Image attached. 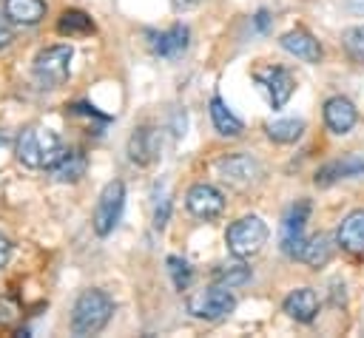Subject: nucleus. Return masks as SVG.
Here are the masks:
<instances>
[{
	"label": "nucleus",
	"instance_id": "f257e3e1",
	"mask_svg": "<svg viewBox=\"0 0 364 338\" xmlns=\"http://www.w3.org/2000/svg\"><path fill=\"white\" fill-rule=\"evenodd\" d=\"M14 153H17V159L26 168H46V170H51L68 153V148L48 128H26L17 136V142H14Z\"/></svg>",
	"mask_w": 364,
	"mask_h": 338
},
{
	"label": "nucleus",
	"instance_id": "f03ea898",
	"mask_svg": "<svg viewBox=\"0 0 364 338\" xmlns=\"http://www.w3.org/2000/svg\"><path fill=\"white\" fill-rule=\"evenodd\" d=\"M114 315V298L105 290H82L71 310L74 335H97Z\"/></svg>",
	"mask_w": 364,
	"mask_h": 338
},
{
	"label": "nucleus",
	"instance_id": "7ed1b4c3",
	"mask_svg": "<svg viewBox=\"0 0 364 338\" xmlns=\"http://www.w3.org/2000/svg\"><path fill=\"white\" fill-rule=\"evenodd\" d=\"M71 57H74V48L65 45V43L40 48L37 57H34V65H31V74H34L37 85L40 88L63 85L68 80V74H71Z\"/></svg>",
	"mask_w": 364,
	"mask_h": 338
},
{
	"label": "nucleus",
	"instance_id": "20e7f679",
	"mask_svg": "<svg viewBox=\"0 0 364 338\" xmlns=\"http://www.w3.org/2000/svg\"><path fill=\"white\" fill-rule=\"evenodd\" d=\"M225 244L236 258H250L267 244V224L259 216H242L228 227Z\"/></svg>",
	"mask_w": 364,
	"mask_h": 338
},
{
	"label": "nucleus",
	"instance_id": "39448f33",
	"mask_svg": "<svg viewBox=\"0 0 364 338\" xmlns=\"http://www.w3.org/2000/svg\"><path fill=\"white\" fill-rule=\"evenodd\" d=\"M236 310V295L222 287V284H210L205 290H196L188 298V312L205 321H222Z\"/></svg>",
	"mask_w": 364,
	"mask_h": 338
},
{
	"label": "nucleus",
	"instance_id": "423d86ee",
	"mask_svg": "<svg viewBox=\"0 0 364 338\" xmlns=\"http://www.w3.org/2000/svg\"><path fill=\"white\" fill-rule=\"evenodd\" d=\"M122 207H125V185L119 179H111L102 190H100V199H97V207H94V233L97 236H108L119 219H122Z\"/></svg>",
	"mask_w": 364,
	"mask_h": 338
},
{
	"label": "nucleus",
	"instance_id": "0eeeda50",
	"mask_svg": "<svg viewBox=\"0 0 364 338\" xmlns=\"http://www.w3.org/2000/svg\"><path fill=\"white\" fill-rule=\"evenodd\" d=\"M253 82L259 85L270 108H282L296 91V77L282 65H259L253 71Z\"/></svg>",
	"mask_w": 364,
	"mask_h": 338
},
{
	"label": "nucleus",
	"instance_id": "6e6552de",
	"mask_svg": "<svg viewBox=\"0 0 364 338\" xmlns=\"http://www.w3.org/2000/svg\"><path fill=\"white\" fill-rule=\"evenodd\" d=\"M216 173L219 179L233 187V190H247L259 182L262 176V165L250 156V153H230V156H222L216 162Z\"/></svg>",
	"mask_w": 364,
	"mask_h": 338
},
{
	"label": "nucleus",
	"instance_id": "1a4fd4ad",
	"mask_svg": "<svg viewBox=\"0 0 364 338\" xmlns=\"http://www.w3.org/2000/svg\"><path fill=\"white\" fill-rule=\"evenodd\" d=\"M307 216H310V202L301 199L296 205H290V210L284 213L282 219V236H279V244H282V253L287 258H299L304 244H307V236H304V224H307Z\"/></svg>",
	"mask_w": 364,
	"mask_h": 338
},
{
	"label": "nucleus",
	"instance_id": "9d476101",
	"mask_svg": "<svg viewBox=\"0 0 364 338\" xmlns=\"http://www.w3.org/2000/svg\"><path fill=\"white\" fill-rule=\"evenodd\" d=\"M185 207H188L196 219L210 222V219H216V216L225 210V196H222L219 187H213V185H208V182H199V185L188 187V193H185Z\"/></svg>",
	"mask_w": 364,
	"mask_h": 338
},
{
	"label": "nucleus",
	"instance_id": "9b49d317",
	"mask_svg": "<svg viewBox=\"0 0 364 338\" xmlns=\"http://www.w3.org/2000/svg\"><path fill=\"white\" fill-rule=\"evenodd\" d=\"M355 176H364V156L358 153H347L341 159H333L327 165H321L316 170V185L318 187H330L341 179H355Z\"/></svg>",
	"mask_w": 364,
	"mask_h": 338
},
{
	"label": "nucleus",
	"instance_id": "f8f14e48",
	"mask_svg": "<svg viewBox=\"0 0 364 338\" xmlns=\"http://www.w3.org/2000/svg\"><path fill=\"white\" fill-rule=\"evenodd\" d=\"M355 122H358V111L347 97H330L324 102V125L333 133H350Z\"/></svg>",
	"mask_w": 364,
	"mask_h": 338
},
{
	"label": "nucleus",
	"instance_id": "ddd939ff",
	"mask_svg": "<svg viewBox=\"0 0 364 338\" xmlns=\"http://www.w3.org/2000/svg\"><path fill=\"white\" fill-rule=\"evenodd\" d=\"M188 43H191L188 26H185V23H173L168 31H162V34H156V37L151 40V51H154L156 57H162V60H176V57L188 48Z\"/></svg>",
	"mask_w": 364,
	"mask_h": 338
},
{
	"label": "nucleus",
	"instance_id": "4468645a",
	"mask_svg": "<svg viewBox=\"0 0 364 338\" xmlns=\"http://www.w3.org/2000/svg\"><path fill=\"white\" fill-rule=\"evenodd\" d=\"M279 43H282V48L287 54H293V57H299L304 62H318L321 60V45L307 28H290V31L282 34Z\"/></svg>",
	"mask_w": 364,
	"mask_h": 338
},
{
	"label": "nucleus",
	"instance_id": "2eb2a0df",
	"mask_svg": "<svg viewBox=\"0 0 364 338\" xmlns=\"http://www.w3.org/2000/svg\"><path fill=\"white\" fill-rule=\"evenodd\" d=\"M284 312H287V318H293V321H299V324H310L316 315H318V295H316V290H310V287H299V290H293L287 298H284Z\"/></svg>",
	"mask_w": 364,
	"mask_h": 338
},
{
	"label": "nucleus",
	"instance_id": "dca6fc26",
	"mask_svg": "<svg viewBox=\"0 0 364 338\" xmlns=\"http://www.w3.org/2000/svg\"><path fill=\"white\" fill-rule=\"evenodd\" d=\"M336 241L341 244V250L347 253H364V210H353L341 219Z\"/></svg>",
	"mask_w": 364,
	"mask_h": 338
},
{
	"label": "nucleus",
	"instance_id": "f3484780",
	"mask_svg": "<svg viewBox=\"0 0 364 338\" xmlns=\"http://www.w3.org/2000/svg\"><path fill=\"white\" fill-rule=\"evenodd\" d=\"M156 153H159L156 131H151L148 125L136 128V131L131 133V139H128V156H131V162H136V165H151V162L156 159Z\"/></svg>",
	"mask_w": 364,
	"mask_h": 338
},
{
	"label": "nucleus",
	"instance_id": "a211bd4d",
	"mask_svg": "<svg viewBox=\"0 0 364 338\" xmlns=\"http://www.w3.org/2000/svg\"><path fill=\"white\" fill-rule=\"evenodd\" d=\"M46 0H3V11L17 26H37L46 17Z\"/></svg>",
	"mask_w": 364,
	"mask_h": 338
},
{
	"label": "nucleus",
	"instance_id": "6ab92c4d",
	"mask_svg": "<svg viewBox=\"0 0 364 338\" xmlns=\"http://www.w3.org/2000/svg\"><path fill=\"white\" fill-rule=\"evenodd\" d=\"M57 31H60L63 37L80 40V37H91V34L97 31V26H94V20H91L85 11H80V9H65V11L60 14V20H57Z\"/></svg>",
	"mask_w": 364,
	"mask_h": 338
},
{
	"label": "nucleus",
	"instance_id": "aec40b11",
	"mask_svg": "<svg viewBox=\"0 0 364 338\" xmlns=\"http://www.w3.org/2000/svg\"><path fill=\"white\" fill-rule=\"evenodd\" d=\"M210 122H213V128H216L219 136H239V133L245 131L242 119H239V116L225 105V99H219V97L210 99Z\"/></svg>",
	"mask_w": 364,
	"mask_h": 338
},
{
	"label": "nucleus",
	"instance_id": "412c9836",
	"mask_svg": "<svg viewBox=\"0 0 364 338\" xmlns=\"http://www.w3.org/2000/svg\"><path fill=\"white\" fill-rule=\"evenodd\" d=\"M330 258H333V241L324 233L310 236L307 244H304V250H301V256H299V261H304L307 267H316V270L324 267Z\"/></svg>",
	"mask_w": 364,
	"mask_h": 338
},
{
	"label": "nucleus",
	"instance_id": "4be33fe9",
	"mask_svg": "<svg viewBox=\"0 0 364 338\" xmlns=\"http://www.w3.org/2000/svg\"><path fill=\"white\" fill-rule=\"evenodd\" d=\"M57 182H77L85 173V156L80 151H68L51 170H48Z\"/></svg>",
	"mask_w": 364,
	"mask_h": 338
},
{
	"label": "nucleus",
	"instance_id": "5701e85b",
	"mask_svg": "<svg viewBox=\"0 0 364 338\" xmlns=\"http://www.w3.org/2000/svg\"><path fill=\"white\" fill-rule=\"evenodd\" d=\"M264 131H267V136H270L273 142L290 145V142H296V139L301 136L304 122H301V119H273V122H267Z\"/></svg>",
	"mask_w": 364,
	"mask_h": 338
},
{
	"label": "nucleus",
	"instance_id": "b1692460",
	"mask_svg": "<svg viewBox=\"0 0 364 338\" xmlns=\"http://www.w3.org/2000/svg\"><path fill=\"white\" fill-rule=\"evenodd\" d=\"M213 281L222 284V287H228V290H233V287L250 281V267H245L242 261H236V264H222V267L213 273Z\"/></svg>",
	"mask_w": 364,
	"mask_h": 338
},
{
	"label": "nucleus",
	"instance_id": "393cba45",
	"mask_svg": "<svg viewBox=\"0 0 364 338\" xmlns=\"http://www.w3.org/2000/svg\"><path fill=\"white\" fill-rule=\"evenodd\" d=\"M341 45L344 51L355 60V62H364V26H350L341 31Z\"/></svg>",
	"mask_w": 364,
	"mask_h": 338
},
{
	"label": "nucleus",
	"instance_id": "a878e982",
	"mask_svg": "<svg viewBox=\"0 0 364 338\" xmlns=\"http://www.w3.org/2000/svg\"><path fill=\"white\" fill-rule=\"evenodd\" d=\"M165 264H168V273H171V278H173V287H176V290H188V284H191V278H193L191 264H188L185 258H179V256H168Z\"/></svg>",
	"mask_w": 364,
	"mask_h": 338
},
{
	"label": "nucleus",
	"instance_id": "bb28decb",
	"mask_svg": "<svg viewBox=\"0 0 364 338\" xmlns=\"http://www.w3.org/2000/svg\"><path fill=\"white\" fill-rule=\"evenodd\" d=\"M168 213H171V199L165 196V199L159 202V207L154 210V227H156V230H162V227H165V222H168Z\"/></svg>",
	"mask_w": 364,
	"mask_h": 338
},
{
	"label": "nucleus",
	"instance_id": "cd10ccee",
	"mask_svg": "<svg viewBox=\"0 0 364 338\" xmlns=\"http://www.w3.org/2000/svg\"><path fill=\"white\" fill-rule=\"evenodd\" d=\"M11 43V20L6 17V11H0V51Z\"/></svg>",
	"mask_w": 364,
	"mask_h": 338
},
{
	"label": "nucleus",
	"instance_id": "c85d7f7f",
	"mask_svg": "<svg viewBox=\"0 0 364 338\" xmlns=\"http://www.w3.org/2000/svg\"><path fill=\"white\" fill-rule=\"evenodd\" d=\"M17 318V307L9 301H0V324H11Z\"/></svg>",
	"mask_w": 364,
	"mask_h": 338
},
{
	"label": "nucleus",
	"instance_id": "c756f323",
	"mask_svg": "<svg viewBox=\"0 0 364 338\" xmlns=\"http://www.w3.org/2000/svg\"><path fill=\"white\" fill-rule=\"evenodd\" d=\"M9 258H11V241L0 236V270L9 264Z\"/></svg>",
	"mask_w": 364,
	"mask_h": 338
},
{
	"label": "nucleus",
	"instance_id": "7c9ffc66",
	"mask_svg": "<svg viewBox=\"0 0 364 338\" xmlns=\"http://www.w3.org/2000/svg\"><path fill=\"white\" fill-rule=\"evenodd\" d=\"M347 9L353 14H364V0H347Z\"/></svg>",
	"mask_w": 364,
	"mask_h": 338
},
{
	"label": "nucleus",
	"instance_id": "2f4dec72",
	"mask_svg": "<svg viewBox=\"0 0 364 338\" xmlns=\"http://www.w3.org/2000/svg\"><path fill=\"white\" fill-rule=\"evenodd\" d=\"M256 26H259L262 31L267 28V11H259V14H256Z\"/></svg>",
	"mask_w": 364,
	"mask_h": 338
}]
</instances>
